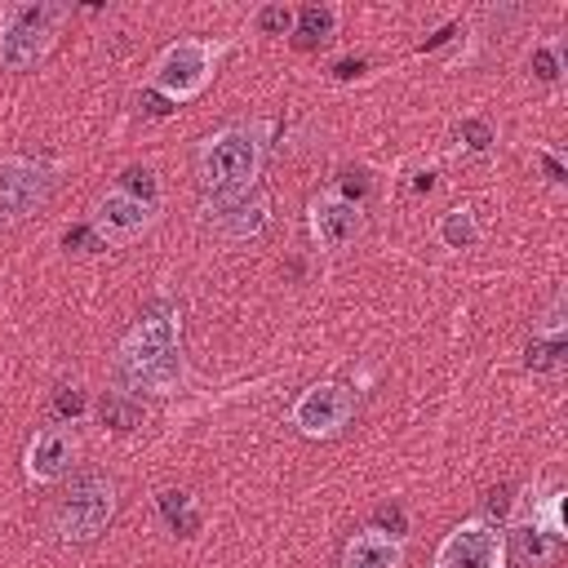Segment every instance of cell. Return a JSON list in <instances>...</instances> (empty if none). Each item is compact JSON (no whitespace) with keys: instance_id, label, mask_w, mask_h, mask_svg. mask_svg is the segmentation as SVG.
<instances>
[{"instance_id":"1","label":"cell","mask_w":568,"mask_h":568,"mask_svg":"<svg viewBox=\"0 0 568 568\" xmlns=\"http://www.w3.org/2000/svg\"><path fill=\"white\" fill-rule=\"evenodd\" d=\"M111 382L124 395H169L182 382V311L173 302L146 306L120 337Z\"/></svg>"},{"instance_id":"2","label":"cell","mask_w":568,"mask_h":568,"mask_svg":"<svg viewBox=\"0 0 568 568\" xmlns=\"http://www.w3.org/2000/svg\"><path fill=\"white\" fill-rule=\"evenodd\" d=\"M262 160H266L262 124H226V129H217L213 138L200 142L195 178H200L204 195H235V191L257 186Z\"/></svg>"},{"instance_id":"3","label":"cell","mask_w":568,"mask_h":568,"mask_svg":"<svg viewBox=\"0 0 568 568\" xmlns=\"http://www.w3.org/2000/svg\"><path fill=\"white\" fill-rule=\"evenodd\" d=\"M111 519H115V479L102 470L71 475V484L62 488V497L53 501V515H49L58 541H67V546L98 541Z\"/></svg>"},{"instance_id":"4","label":"cell","mask_w":568,"mask_h":568,"mask_svg":"<svg viewBox=\"0 0 568 568\" xmlns=\"http://www.w3.org/2000/svg\"><path fill=\"white\" fill-rule=\"evenodd\" d=\"M62 18H67L62 4H40V0L0 9V67L4 71H36L49 58Z\"/></svg>"},{"instance_id":"5","label":"cell","mask_w":568,"mask_h":568,"mask_svg":"<svg viewBox=\"0 0 568 568\" xmlns=\"http://www.w3.org/2000/svg\"><path fill=\"white\" fill-rule=\"evenodd\" d=\"M217 58H222V44L200 40V36H182V40L164 44L160 58L151 62V89L164 93L169 102H191L217 75Z\"/></svg>"},{"instance_id":"6","label":"cell","mask_w":568,"mask_h":568,"mask_svg":"<svg viewBox=\"0 0 568 568\" xmlns=\"http://www.w3.org/2000/svg\"><path fill=\"white\" fill-rule=\"evenodd\" d=\"M58 186V164L40 155H4L0 160V226H13L49 204Z\"/></svg>"},{"instance_id":"7","label":"cell","mask_w":568,"mask_h":568,"mask_svg":"<svg viewBox=\"0 0 568 568\" xmlns=\"http://www.w3.org/2000/svg\"><path fill=\"white\" fill-rule=\"evenodd\" d=\"M351 417H355V390L346 382H311L288 408V422L306 439H333L346 430Z\"/></svg>"},{"instance_id":"8","label":"cell","mask_w":568,"mask_h":568,"mask_svg":"<svg viewBox=\"0 0 568 568\" xmlns=\"http://www.w3.org/2000/svg\"><path fill=\"white\" fill-rule=\"evenodd\" d=\"M204 226L217 231L231 244L257 240L271 226V195L262 186H248V191H235V195H209L204 200Z\"/></svg>"},{"instance_id":"9","label":"cell","mask_w":568,"mask_h":568,"mask_svg":"<svg viewBox=\"0 0 568 568\" xmlns=\"http://www.w3.org/2000/svg\"><path fill=\"white\" fill-rule=\"evenodd\" d=\"M506 532L493 519H462L435 550V568H506Z\"/></svg>"},{"instance_id":"10","label":"cell","mask_w":568,"mask_h":568,"mask_svg":"<svg viewBox=\"0 0 568 568\" xmlns=\"http://www.w3.org/2000/svg\"><path fill=\"white\" fill-rule=\"evenodd\" d=\"M151 226H155V204H142V200L124 195L120 186H111L106 195L93 200L89 231L102 240V248H111V244H133V240H142Z\"/></svg>"},{"instance_id":"11","label":"cell","mask_w":568,"mask_h":568,"mask_svg":"<svg viewBox=\"0 0 568 568\" xmlns=\"http://www.w3.org/2000/svg\"><path fill=\"white\" fill-rule=\"evenodd\" d=\"M306 231H311V240L320 248L337 253V248H346V244H355L364 235V204L346 200L342 191H324L306 209Z\"/></svg>"},{"instance_id":"12","label":"cell","mask_w":568,"mask_h":568,"mask_svg":"<svg viewBox=\"0 0 568 568\" xmlns=\"http://www.w3.org/2000/svg\"><path fill=\"white\" fill-rule=\"evenodd\" d=\"M75 453H80V444H75V435L67 426L36 430L31 444H27V462H22L27 466V479L31 484H58L62 475H71Z\"/></svg>"},{"instance_id":"13","label":"cell","mask_w":568,"mask_h":568,"mask_svg":"<svg viewBox=\"0 0 568 568\" xmlns=\"http://www.w3.org/2000/svg\"><path fill=\"white\" fill-rule=\"evenodd\" d=\"M399 564H404V541L382 528L355 532L342 550V568H399Z\"/></svg>"},{"instance_id":"14","label":"cell","mask_w":568,"mask_h":568,"mask_svg":"<svg viewBox=\"0 0 568 568\" xmlns=\"http://www.w3.org/2000/svg\"><path fill=\"white\" fill-rule=\"evenodd\" d=\"M559 550H564V541L537 532L528 519L506 532V555H515V564H524V568H546V564L559 559Z\"/></svg>"},{"instance_id":"15","label":"cell","mask_w":568,"mask_h":568,"mask_svg":"<svg viewBox=\"0 0 568 568\" xmlns=\"http://www.w3.org/2000/svg\"><path fill=\"white\" fill-rule=\"evenodd\" d=\"M435 235H439V244L453 248V253L475 248V244H479V217H475V209H470V204H453L448 213H439Z\"/></svg>"},{"instance_id":"16","label":"cell","mask_w":568,"mask_h":568,"mask_svg":"<svg viewBox=\"0 0 568 568\" xmlns=\"http://www.w3.org/2000/svg\"><path fill=\"white\" fill-rule=\"evenodd\" d=\"M293 31H297V49H315L337 31V9L333 4H302V9H293Z\"/></svg>"},{"instance_id":"17","label":"cell","mask_w":568,"mask_h":568,"mask_svg":"<svg viewBox=\"0 0 568 568\" xmlns=\"http://www.w3.org/2000/svg\"><path fill=\"white\" fill-rule=\"evenodd\" d=\"M98 417H102V426H111V430H133V426L142 422V399L111 386V390H102V399H98Z\"/></svg>"},{"instance_id":"18","label":"cell","mask_w":568,"mask_h":568,"mask_svg":"<svg viewBox=\"0 0 568 568\" xmlns=\"http://www.w3.org/2000/svg\"><path fill=\"white\" fill-rule=\"evenodd\" d=\"M564 355H568V337H532L524 364L532 373H559L564 368Z\"/></svg>"},{"instance_id":"19","label":"cell","mask_w":568,"mask_h":568,"mask_svg":"<svg viewBox=\"0 0 568 568\" xmlns=\"http://www.w3.org/2000/svg\"><path fill=\"white\" fill-rule=\"evenodd\" d=\"M537 532H546V537H555V541H564V493L555 488V493H546L537 506H532V519H528Z\"/></svg>"},{"instance_id":"20","label":"cell","mask_w":568,"mask_h":568,"mask_svg":"<svg viewBox=\"0 0 568 568\" xmlns=\"http://www.w3.org/2000/svg\"><path fill=\"white\" fill-rule=\"evenodd\" d=\"M532 75L546 80V84H555V80L564 75V44H559V40L532 49Z\"/></svg>"},{"instance_id":"21","label":"cell","mask_w":568,"mask_h":568,"mask_svg":"<svg viewBox=\"0 0 568 568\" xmlns=\"http://www.w3.org/2000/svg\"><path fill=\"white\" fill-rule=\"evenodd\" d=\"M120 191H124V195H133V200H142V204H155V200H160L151 169H138V164H129V169L120 173Z\"/></svg>"},{"instance_id":"22","label":"cell","mask_w":568,"mask_h":568,"mask_svg":"<svg viewBox=\"0 0 568 568\" xmlns=\"http://www.w3.org/2000/svg\"><path fill=\"white\" fill-rule=\"evenodd\" d=\"M253 27H257L262 36H288V31H293V9H288V4H262V9L253 13Z\"/></svg>"},{"instance_id":"23","label":"cell","mask_w":568,"mask_h":568,"mask_svg":"<svg viewBox=\"0 0 568 568\" xmlns=\"http://www.w3.org/2000/svg\"><path fill=\"white\" fill-rule=\"evenodd\" d=\"M564 315H568V302H564V293H555L550 306L532 320V337H564Z\"/></svg>"},{"instance_id":"24","label":"cell","mask_w":568,"mask_h":568,"mask_svg":"<svg viewBox=\"0 0 568 568\" xmlns=\"http://www.w3.org/2000/svg\"><path fill=\"white\" fill-rule=\"evenodd\" d=\"M160 506H164V515H169L173 528H182V532L195 528V515H191V497H186V493H164Z\"/></svg>"},{"instance_id":"25","label":"cell","mask_w":568,"mask_h":568,"mask_svg":"<svg viewBox=\"0 0 568 568\" xmlns=\"http://www.w3.org/2000/svg\"><path fill=\"white\" fill-rule=\"evenodd\" d=\"M457 133H462V142H466L470 151H488V146H493V129H488L484 120H462Z\"/></svg>"},{"instance_id":"26","label":"cell","mask_w":568,"mask_h":568,"mask_svg":"<svg viewBox=\"0 0 568 568\" xmlns=\"http://www.w3.org/2000/svg\"><path fill=\"white\" fill-rule=\"evenodd\" d=\"M537 160H541V169H546V178H550L555 186H564V182H568V169H564V160H559L555 151H546V146H541V151H537Z\"/></svg>"},{"instance_id":"27","label":"cell","mask_w":568,"mask_h":568,"mask_svg":"<svg viewBox=\"0 0 568 568\" xmlns=\"http://www.w3.org/2000/svg\"><path fill=\"white\" fill-rule=\"evenodd\" d=\"M58 413H62V417L84 413V395H80L75 386H58Z\"/></svg>"},{"instance_id":"28","label":"cell","mask_w":568,"mask_h":568,"mask_svg":"<svg viewBox=\"0 0 568 568\" xmlns=\"http://www.w3.org/2000/svg\"><path fill=\"white\" fill-rule=\"evenodd\" d=\"M377 524H382V532H390V537H404V515H399L395 506H377Z\"/></svg>"},{"instance_id":"29","label":"cell","mask_w":568,"mask_h":568,"mask_svg":"<svg viewBox=\"0 0 568 568\" xmlns=\"http://www.w3.org/2000/svg\"><path fill=\"white\" fill-rule=\"evenodd\" d=\"M359 71H364V58H342V62L333 67V75H337V80H355Z\"/></svg>"}]
</instances>
